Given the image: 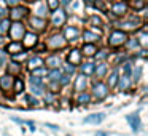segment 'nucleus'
Returning a JSON list of instances; mask_svg holds the SVG:
<instances>
[{"mask_svg": "<svg viewBox=\"0 0 148 136\" xmlns=\"http://www.w3.org/2000/svg\"><path fill=\"white\" fill-rule=\"evenodd\" d=\"M8 34H10V39L13 40V42H21L23 35L26 34L23 23H19V21H14L13 24H10V27H8Z\"/></svg>", "mask_w": 148, "mask_h": 136, "instance_id": "nucleus-1", "label": "nucleus"}, {"mask_svg": "<svg viewBox=\"0 0 148 136\" xmlns=\"http://www.w3.org/2000/svg\"><path fill=\"white\" fill-rule=\"evenodd\" d=\"M126 40H127L126 32H123V31H113L108 37V45L112 48H119L121 45L126 43Z\"/></svg>", "mask_w": 148, "mask_h": 136, "instance_id": "nucleus-2", "label": "nucleus"}, {"mask_svg": "<svg viewBox=\"0 0 148 136\" xmlns=\"http://www.w3.org/2000/svg\"><path fill=\"white\" fill-rule=\"evenodd\" d=\"M51 21H53V26L59 27V26H64L65 21H67V13L61 8L53 11V16H51Z\"/></svg>", "mask_w": 148, "mask_h": 136, "instance_id": "nucleus-3", "label": "nucleus"}, {"mask_svg": "<svg viewBox=\"0 0 148 136\" xmlns=\"http://www.w3.org/2000/svg\"><path fill=\"white\" fill-rule=\"evenodd\" d=\"M92 94L97 101H102L103 98H107V94H108V87H107L105 83H102V82H97V83L94 85Z\"/></svg>", "mask_w": 148, "mask_h": 136, "instance_id": "nucleus-4", "label": "nucleus"}, {"mask_svg": "<svg viewBox=\"0 0 148 136\" xmlns=\"http://www.w3.org/2000/svg\"><path fill=\"white\" fill-rule=\"evenodd\" d=\"M21 45L26 46V48H32L37 45V34L34 32H26L21 39Z\"/></svg>", "mask_w": 148, "mask_h": 136, "instance_id": "nucleus-5", "label": "nucleus"}, {"mask_svg": "<svg viewBox=\"0 0 148 136\" xmlns=\"http://www.w3.org/2000/svg\"><path fill=\"white\" fill-rule=\"evenodd\" d=\"M65 39L62 35H59V34H54V35H51V39L48 40V46L53 50H58V48H62V46L65 45Z\"/></svg>", "mask_w": 148, "mask_h": 136, "instance_id": "nucleus-6", "label": "nucleus"}, {"mask_svg": "<svg viewBox=\"0 0 148 136\" xmlns=\"http://www.w3.org/2000/svg\"><path fill=\"white\" fill-rule=\"evenodd\" d=\"M65 39V42H73V40H77L78 37H80V31L77 29V27H73V26H69V27H65V31H64V35H62Z\"/></svg>", "mask_w": 148, "mask_h": 136, "instance_id": "nucleus-7", "label": "nucleus"}, {"mask_svg": "<svg viewBox=\"0 0 148 136\" xmlns=\"http://www.w3.org/2000/svg\"><path fill=\"white\" fill-rule=\"evenodd\" d=\"M126 11H127V3L126 2H116L112 5V13L115 16H124Z\"/></svg>", "mask_w": 148, "mask_h": 136, "instance_id": "nucleus-8", "label": "nucleus"}, {"mask_svg": "<svg viewBox=\"0 0 148 136\" xmlns=\"http://www.w3.org/2000/svg\"><path fill=\"white\" fill-rule=\"evenodd\" d=\"M127 122L131 123V128H132V131H138V130L142 128V122H140V117H138V114H129L127 117Z\"/></svg>", "mask_w": 148, "mask_h": 136, "instance_id": "nucleus-9", "label": "nucleus"}, {"mask_svg": "<svg viewBox=\"0 0 148 136\" xmlns=\"http://www.w3.org/2000/svg\"><path fill=\"white\" fill-rule=\"evenodd\" d=\"M105 120V114L103 112H97V114H91V115H88L86 119H83L84 123H92V125H99L100 122H103Z\"/></svg>", "mask_w": 148, "mask_h": 136, "instance_id": "nucleus-10", "label": "nucleus"}, {"mask_svg": "<svg viewBox=\"0 0 148 136\" xmlns=\"http://www.w3.org/2000/svg\"><path fill=\"white\" fill-rule=\"evenodd\" d=\"M26 15H27L26 7H13V10H11V13H10V18L14 21H19L21 18H24Z\"/></svg>", "mask_w": 148, "mask_h": 136, "instance_id": "nucleus-11", "label": "nucleus"}, {"mask_svg": "<svg viewBox=\"0 0 148 136\" xmlns=\"http://www.w3.org/2000/svg\"><path fill=\"white\" fill-rule=\"evenodd\" d=\"M43 64H46L51 69H59V66H61V58H59V55H51V56L46 58V61H43Z\"/></svg>", "mask_w": 148, "mask_h": 136, "instance_id": "nucleus-12", "label": "nucleus"}, {"mask_svg": "<svg viewBox=\"0 0 148 136\" xmlns=\"http://www.w3.org/2000/svg\"><path fill=\"white\" fill-rule=\"evenodd\" d=\"M34 13H35L37 18H42V19H45V16L48 15V8H46V5L43 3V2H37L35 8H34Z\"/></svg>", "mask_w": 148, "mask_h": 136, "instance_id": "nucleus-13", "label": "nucleus"}, {"mask_svg": "<svg viewBox=\"0 0 148 136\" xmlns=\"http://www.w3.org/2000/svg\"><path fill=\"white\" fill-rule=\"evenodd\" d=\"M67 61H69V64H72V66L80 64V62H81V53H80V50H72V51L69 53V56H67Z\"/></svg>", "mask_w": 148, "mask_h": 136, "instance_id": "nucleus-14", "label": "nucleus"}, {"mask_svg": "<svg viewBox=\"0 0 148 136\" xmlns=\"http://www.w3.org/2000/svg\"><path fill=\"white\" fill-rule=\"evenodd\" d=\"M13 82H14V78L8 74L3 75V77H0V90H3V91L10 90V88L13 87Z\"/></svg>", "mask_w": 148, "mask_h": 136, "instance_id": "nucleus-15", "label": "nucleus"}, {"mask_svg": "<svg viewBox=\"0 0 148 136\" xmlns=\"http://www.w3.org/2000/svg\"><path fill=\"white\" fill-rule=\"evenodd\" d=\"M86 83H88V80H86V75H78L77 77V82H75V91H78V93H83L84 90H86Z\"/></svg>", "mask_w": 148, "mask_h": 136, "instance_id": "nucleus-16", "label": "nucleus"}, {"mask_svg": "<svg viewBox=\"0 0 148 136\" xmlns=\"http://www.w3.org/2000/svg\"><path fill=\"white\" fill-rule=\"evenodd\" d=\"M24 46L21 45V42H11L7 45V51L5 53H10V55H16V53H21Z\"/></svg>", "mask_w": 148, "mask_h": 136, "instance_id": "nucleus-17", "label": "nucleus"}, {"mask_svg": "<svg viewBox=\"0 0 148 136\" xmlns=\"http://www.w3.org/2000/svg\"><path fill=\"white\" fill-rule=\"evenodd\" d=\"M30 24H32V27H35L38 32H42V31H45V19H42V18H37V16H32L30 18Z\"/></svg>", "mask_w": 148, "mask_h": 136, "instance_id": "nucleus-18", "label": "nucleus"}, {"mask_svg": "<svg viewBox=\"0 0 148 136\" xmlns=\"http://www.w3.org/2000/svg\"><path fill=\"white\" fill-rule=\"evenodd\" d=\"M83 39L86 43H94L99 40V34H96V31H84L83 32Z\"/></svg>", "mask_w": 148, "mask_h": 136, "instance_id": "nucleus-19", "label": "nucleus"}, {"mask_svg": "<svg viewBox=\"0 0 148 136\" xmlns=\"http://www.w3.org/2000/svg\"><path fill=\"white\" fill-rule=\"evenodd\" d=\"M27 62H29V69H30V71L38 69V67H42V66H43V59L40 58V56H34V58H30Z\"/></svg>", "mask_w": 148, "mask_h": 136, "instance_id": "nucleus-20", "label": "nucleus"}, {"mask_svg": "<svg viewBox=\"0 0 148 136\" xmlns=\"http://www.w3.org/2000/svg\"><path fill=\"white\" fill-rule=\"evenodd\" d=\"M21 74V64H18V62L11 61L10 64H8V75H19Z\"/></svg>", "mask_w": 148, "mask_h": 136, "instance_id": "nucleus-21", "label": "nucleus"}, {"mask_svg": "<svg viewBox=\"0 0 148 136\" xmlns=\"http://www.w3.org/2000/svg\"><path fill=\"white\" fill-rule=\"evenodd\" d=\"M96 51H97V48H96L94 43H84V46H83L84 56H94V55H96Z\"/></svg>", "mask_w": 148, "mask_h": 136, "instance_id": "nucleus-22", "label": "nucleus"}, {"mask_svg": "<svg viewBox=\"0 0 148 136\" xmlns=\"http://www.w3.org/2000/svg\"><path fill=\"white\" fill-rule=\"evenodd\" d=\"M107 71H108V67H107V64H103V62H102V64H97V67H94V72H96L97 78L105 77Z\"/></svg>", "mask_w": 148, "mask_h": 136, "instance_id": "nucleus-23", "label": "nucleus"}, {"mask_svg": "<svg viewBox=\"0 0 148 136\" xmlns=\"http://www.w3.org/2000/svg\"><path fill=\"white\" fill-rule=\"evenodd\" d=\"M118 85H119V88H121V90H127V88H129V85H131V80H129V75H124V74H123L121 77L118 78Z\"/></svg>", "mask_w": 148, "mask_h": 136, "instance_id": "nucleus-24", "label": "nucleus"}, {"mask_svg": "<svg viewBox=\"0 0 148 136\" xmlns=\"http://www.w3.org/2000/svg\"><path fill=\"white\" fill-rule=\"evenodd\" d=\"M123 26H124V29H137L138 27V19L137 18H131V19L124 21Z\"/></svg>", "mask_w": 148, "mask_h": 136, "instance_id": "nucleus-25", "label": "nucleus"}, {"mask_svg": "<svg viewBox=\"0 0 148 136\" xmlns=\"http://www.w3.org/2000/svg\"><path fill=\"white\" fill-rule=\"evenodd\" d=\"M14 90V93H23L24 91V82L21 80V78H14L13 82V87H11Z\"/></svg>", "mask_w": 148, "mask_h": 136, "instance_id": "nucleus-26", "label": "nucleus"}, {"mask_svg": "<svg viewBox=\"0 0 148 136\" xmlns=\"http://www.w3.org/2000/svg\"><path fill=\"white\" fill-rule=\"evenodd\" d=\"M116 83H118V71H113L112 74H110V77H108V83H107V87L113 88Z\"/></svg>", "mask_w": 148, "mask_h": 136, "instance_id": "nucleus-27", "label": "nucleus"}, {"mask_svg": "<svg viewBox=\"0 0 148 136\" xmlns=\"http://www.w3.org/2000/svg\"><path fill=\"white\" fill-rule=\"evenodd\" d=\"M48 78L49 82H59V78H61V71L59 69H51L48 74Z\"/></svg>", "mask_w": 148, "mask_h": 136, "instance_id": "nucleus-28", "label": "nucleus"}, {"mask_svg": "<svg viewBox=\"0 0 148 136\" xmlns=\"http://www.w3.org/2000/svg\"><path fill=\"white\" fill-rule=\"evenodd\" d=\"M94 67H96V66H94L92 62H86V64H83V66H81L83 75H91L94 72Z\"/></svg>", "mask_w": 148, "mask_h": 136, "instance_id": "nucleus-29", "label": "nucleus"}, {"mask_svg": "<svg viewBox=\"0 0 148 136\" xmlns=\"http://www.w3.org/2000/svg\"><path fill=\"white\" fill-rule=\"evenodd\" d=\"M89 101H91V96L88 93H80L78 94V98H77V103L78 104H89Z\"/></svg>", "mask_w": 148, "mask_h": 136, "instance_id": "nucleus-30", "label": "nucleus"}, {"mask_svg": "<svg viewBox=\"0 0 148 136\" xmlns=\"http://www.w3.org/2000/svg\"><path fill=\"white\" fill-rule=\"evenodd\" d=\"M46 8H49V10H58L59 8V0H46Z\"/></svg>", "mask_w": 148, "mask_h": 136, "instance_id": "nucleus-31", "label": "nucleus"}, {"mask_svg": "<svg viewBox=\"0 0 148 136\" xmlns=\"http://www.w3.org/2000/svg\"><path fill=\"white\" fill-rule=\"evenodd\" d=\"M126 45H127L129 50H134V48H137V46L140 45V42H138L137 39H129V40H126Z\"/></svg>", "mask_w": 148, "mask_h": 136, "instance_id": "nucleus-32", "label": "nucleus"}, {"mask_svg": "<svg viewBox=\"0 0 148 136\" xmlns=\"http://www.w3.org/2000/svg\"><path fill=\"white\" fill-rule=\"evenodd\" d=\"M30 85H35V87H43L42 77H35V75H32V77H30Z\"/></svg>", "mask_w": 148, "mask_h": 136, "instance_id": "nucleus-33", "label": "nucleus"}, {"mask_svg": "<svg viewBox=\"0 0 148 136\" xmlns=\"http://www.w3.org/2000/svg\"><path fill=\"white\" fill-rule=\"evenodd\" d=\"M27 58V53L26 51H21V53H16V55H13V61L18 62V61H23V59Z\"/></svg>", "mask_w": 148, "mask_h": 136, "instance_id": "nucleus-34", "label": "nucleus"}, {"mask_svg": "<svg viewBox=\"0 0 148 136\" xmlns=\"http://www.w3.org/2000/svg\"><path fill=\"white\" fill-rule=\"evenodd\" d=\"M132 7H134L135 10H143V8H145V2H143V0H135V2H132Z\"/></svg>", "mask_w": 148, "mask_h": 136, "instance_id": "nucleus-35", "label": "nucleus"}, {"mask_svg": "<svg viewBox=\"0 0 148 136\" xmlns=\"http://www.w3.org/2000/svg\"><path fill=\"white\" fill-rule=\"evenodd\" d=\"M70 82V75L69 74H61V78H59V83L61 85H67Z\"/></svg>", "mask_w": 148, "mask_h": 136, "instance_id": "nucleus-36", "label": "nucleus"}, {"mask_svg": "<svg viewBox=\"0 0 148 136\" xmlns=\"http://www.w3.org/2000/svg\"><path fill=\"white\" fill-rule=\"evenodd\" d=\"M7 59H8V55L3 51V50H0V66L7 64Z\"/></svg>", "mask_w": 148, "mask_h": 136, "instance_id": "nucleus-37", "label": "nucleus"}, {"mask_svg": "<svg viewBox=\"0 0 148 136\" xmlns=\"http://www.w3.org/2000/svg\"><path fill=\"white\" fill-rule=\"evenodd\" d=\"M107 56H108V51H107V50H100L99 53H96V58L97 59H105Z\"/></svg>", "mask_w": 148, "mask_h": 136, "instance_id": "nucleus-38", "label": "nucleus"}, {"mask_svg": "<svg viewBox=\"0 0 148 136\" xmlns=\"http://www.w3.org/2000/svg\"><path fill=\"white\" fill-rule=\"evenodd\" d=\"M30 90H32V93H35V94H43V87H35V85H30Z\"/></svg>", "mask_w": 148, "mask_h": 136, "instance_id": "nucleus-39", "label": "nucleus"}, {"mask_svg": "<svg viewBox=\"0 0 148 136\" xmlns=\"http://www.w3.org/2000/svg\"><path fill=\"white\" fill-rule=\"evenodd\" d=\"M64 69H65V74H69V75H72L75 72V66H72V64H65Z\"/></svg>", "mask_w": 148, "mask_h": 136, "instance_id": "nucleus-40", "label": "nucleus"}, {"mask_svg": "<svg viewBox=\"0 0 148 136\" xmlns=\"http://www.w3.org/2000/svg\"><path fill=\"white\" fill-rule=\"evenodd\" d=\"M26 101H27L29 104H34V106H37V104H38V101H37V98L30 96V94H27V96H26Z\"/></svg>", "mask_w": 148, "mask_h": 136, "instance_id": "nucleus-41", "label": "nucleus"}, {"mask_svg": "<svg viewBox=\"0 0 148 136\" xmlns=\"http://www.w3.org/2000/svg\"><path fill=\"white\" fill-rule=\"evenodd\" d=\"M123 69H124V75H129V74H131V71H132V67H131L129 62H124V64H123Z\"/></svg>", "mask_w": 148, "mask_h": 136, "instance_id": "nucleus-42", "label": "nucleus"}, {"mask_svg": "<svg viewBox=\"0 0 148 136\" xmlns=\"http://www.w3.org/2000/svg\"><path fill=\"white\" fill-rule=\"evenodd\" d=\"M42 74H45V69L43 67H38V69H34L32 71V75H35V77H38V75H42Z\"/></svg>", "mask_w": 148, "mask_h": 136, "instance_id": "nucleus-43", "label": "nucleus"}, {"mask_svg": "<svg viewBox=\"0 0 148 136\" xmlns=\"http://www.w3.org/2000/svg\"><path fill=\"white\" fill-rule=\"evenodd\" d=\"M19 2H21V0H5V3H7L8 7H18Z\"/></svg>", "mask_w": 148, "mask_h": 136, "instance_id": "nucleus-44", "label": "nucleus"}, {"mask_svg": "<svg viewBox=\"0 0 148 136\" xmlns=\"http://www.w3.org/2000/svg\"><path fill=\"white\" fill-rule=\"evenodd\" d=\"M140 74H142V67H137V71H134V80H135V82H138Z\"/></svg>", "mask_w": 148, "mask_h": 136, "instance_id": "nucleus-45", "label": "nucleus"}, {"mask_svg": "<svg viewBox=\"0 0 148 136\" xmlns=\"http://www.w3.org/2000/svg\"><path fill=\"white\" fill-rule=\"evenodd\" d=\"M46 126H48V128H51L53 131H58V130H59V126L58 125H53V123H46Z\"/></svg>", "mask_w": 148, "mask_h": 136, "instance_id": "nucleus-46", "label": "nucleus"}, {"mask_svg": "<svg viewBox=\"0 0 148 136\" xmlns=\"http://www.w3.org/2000/svg\"><path fill=\"white\" fill-rule=\"evenodd\" d=\"M91 21H92L94 24H99V26H100V19H99V18H96V16H94V18H92V19H91Z\"/></svg>", "mask_w": 148, "mask_h": 136, "instance_id": "nucleus-47", "label": "nucleus"}, {"mask_svg": "<svg viewBox=\"0 0 148 136\" xmlns=\"http://www.w3.org/2000/svg\"><path fill=\"white\" fill-rule=\"evenodd\" d=\"M97 136H110V135L105 133V131H97Z\"/></svg>", "mask_w": 148, "mask_h": 136, "instance_id": "nucleus-48", "label": "nucleus"}, {"mask_svg": "<svg viewBox=\"0 0 148 136\" xmlns=\"http://www.w3.org/2000/svg\"><path fill=\"white\" fill-rule=\"evenodd\" d=\"M5 15H7V11H5V8H2V7H0V16H5Z\"/></svg>", "mask_w": 148, "mask_h": 136, "instance_id": "nucleus-49", "label": "nucleus"}, {"mask_svg": "<svg viewBox=\"0 0 148 136\" xmlns=\"http://www.w3.org/2000/svg\"><path fill=\"white\" fill-rule=\"evenodd\" d=\"M62 3H64V5H69V3H70V0H62Z\"/></svg>", "mask_w": 148, "mask_h": 136, "instance_id": "nucleus-50", "label": "nucleus"}, {"mask_svg": "<svg viewBox=\"0 0 148 136\" xmlns=\"http://www.w3.org/2000/svg\"><path fill=\"white\" fill-rule=\"evenodd\" d=\"M84 2H88V3H94L96 0H84Z\"/></svg>", "mask_w": 148, "mask_h": 136, "instance_id": "nucleus-51", "label": "nucleus"}, {"mask_svg": "<svg viewBox=\"0 0 148 136\" xmlns=\"http://www.w3.org/2000/svg\"><path fill=\"white\" fill-rule=\"evenodd\" d=\"M27 2H32V0H27Z\"/></svg>", "mask_w": 148, "mask_h": 136, "instance_id": "nucleus-52", "label": "nucleus"}, {"mask_svg": "<svg viewBox=\"0 0 148 136\" xmlns=\"http://www.w3.org/2000/svg\"><path fill=\"white\" fill-rule=\"evenodd\" d=\"M0 21H2V16H0Z\"/></svg>", "mask_w": 148, "mask_h": 136, "instance_id": "nucleus-53", "label": "nucleus"}, {"mask_svg": "<svg viewBox=\"0 0 148 136\" xmlns=\"http://www.w3.org/2000/svg\"><path fill=\"white\" fill-rule=\"evenodd\" d=\"M67 136H70V135H67Z\"/></svg>", "mask_w": 148, "mask_h": 136, "instance_id": "nucleus-54", "label": "nucleus"}]
</instances>
